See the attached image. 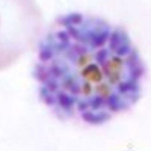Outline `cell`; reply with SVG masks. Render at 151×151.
<instances>
[{"mask_svg":"<svg viewBox=\"0 0 151 151\" xmlns=\"http://www.w3.org/2000/svg\"><path fill=\"white\" fill-rule=\"evenodd\" d=\"M35 10L33 0H0V41L19 40Z\"/></svg>","mask_w":151,"mask_h":151,"instance_id":"cell-2","label":"cell"},{"mask_svg":"<svg viewBox=\"0 0 151 151\" xmlns=\"http://www.w3.org/2000/svg\"><path fill=\"white\" fill-rule=\"evenodd\" d=\"M75 38L81 51L70 40L77 51L72 47L73 55L67 50L70 55H62L65 60L56 61L65 67L61 73H68L62 76H65L62 78L63 90L79 95L77 99L79 94L90 98L93 94L97 104L99 100L110 113L125 111L134 105L142 92L146 67L133 42L112 38L106 47H101L106 40L100 47H83L79 37Z\"/></svg>","mask_w":151,"mask_h":151,"instance_id":"cell-1","label":"cell"}]
</instances>
